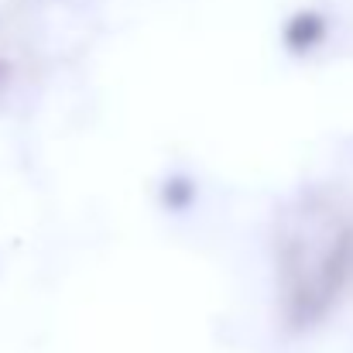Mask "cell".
Returning <instances> with one entry per match:
<instances>
[{"mask_svg":"<svg viewBox=\"0 0 353 353\" xmlns=\"http://www.w3.org/2000/svg\"><path fill=\"white\" fill-rule=\"evenodd\" d=\"M161 203H165L172 213H185V210L196 203V185H192L189 179L175 175V179H168V182L161 185Z\"/></svg>","mask_w":353,"mask_h":353,"instance_id":"6da1fadb","label":"cell"}]
</instances>
